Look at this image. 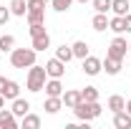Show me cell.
I'll return each instance as SVG.
<instances>
[{
	"label": "cell",
	"instance_id": "1",
	"mask_svg": "<svg viewBox=\"0 0 131 129\" xmlns=\"http://www.w3.org/2000/svg\"><path fill=\"white\" fill-rule=\"evenodd\" d=\"M46 79H48V73H46V66L33 63L30 68H28L25 89H28V91H33V94H38V91H43V89H46Z\"/></svg>",
	"mask_w": 131,
	"mask_h": 129
},
{
	"label": "cell",
	"instance_id": "2",
	"mask_svg": "<svg viewBox=\"0 0 131 129\" xmlns=\"http://www.w3.org/2000/svg\"><path fill=\"white\" fill-rule=\"evenodd\" d=\"M35 56H38V51L33 48H13L10 51V66L13 68H30L35 63Z\"/></svg>",
	"mask_w": 131,
	"mask_h": 129
},
{
	"label": "cell",
	"instance_id": "3",
	"mask_svg": "<svg viewBox=\"0 0 131 129\" xmlns=\"http://www.w3.org/2000/svg\"><path fill=\"white\" fill-rule=\"evenodd\" d=\"M73 114L81 119V122H91V119H96V116H101V104L98 101H78L76 106H73Z\"/></svg>",
	"mask_w": 131,
	"mask_h": 129
},
{
	"label": "cell",
	"instance_id": "4",
	"mask_svg": "<svg viewBox=\"0 0 131 129\" xmlns=\"http://www.w3.org/2000/svg\"><path fill=\"white\" fill-rule=\"evenodd\" d=\"M28 23L35 25V23H46V0H28Z\"/></svg>",
	"mask_w": 131,
	"mask_h": 129
},
{
	"label": "cell",
	"instance_id": "5",
	"mask_svg": "<svg viewBox=\"0 0 131 129\" xmlns=\"http://www.w3.org/2000/svg\"><path fill=\"white\" fill-rule=\"evenodd\" d=\"M126 53H129V43H126V38H124V35H116L114 41H111V46H108V51H106V56L124 61Z\"/></svg>",
	"mask_w": 131,
	"mask_h": 129
},
{
	"label": "cell",
	"instance_id": "6",
	"mask_svg": "<svg viewBox=\"0 0 131 129\" xmlns=\"http://www.w3.org/2000/svg\"><path fill=\"white\" fill-rule=\"evenodd\" d=\"M46 73H48V79H63L66 76V63L53 56L50 61H46Z\"/></svg>",
	"mask_w": 131,
	"mask_h": 129
},
{
	"label": "cell",
	"instance_id": "7",
	"mask_svg": "<svg viewBox=\"0 0 131 129\" xmlns=\"http://www.w3.org/2000/svg\"><path fill=\"white\" fill-rule=\"evenodd\" d=\"M101 71H103V61L88 53V56L83 58V73H86V76H98Z\"/></svg>",
	"mask_w": 131,
	"mask_h": 129
},
{
	"label": "cell",
	"instance_id": "8",
	"mask_svg": "<svg viewBox=\"0 0 131 129\" xmlns=\"http://www.w3.org/2000/svg\"><path fill=\"white\" fill-rule=\"evenodd\" d=\"M18 127V116L13 114V109H0V129H15Z\"/></svg>",
	"mask_w": 131,
	"mask_h": 129
},
{
	"label": "cell",
	"instance_id": "9",
	"mask_svg": "<svg viewBox=\"0 0 131 129\" xmlns=\"http://www.w3.org/2000/svg\"><path fill=\"white\" fill-rule=\"evenodd\" d=\"M30 46L38 51V53H40V51H48V48H50V35H48V31L33 35V43H30Z\"/></svg>",
	"mask_w": 131,
	"mask_h": 129
},
{
	"label": "cell",
	"instance_id": "10",
	"mask_svg": "<svg viewBox=\"0 0 131 129\" xmlns=\"http://www.w3.org/2000/svg\"><path fill=\"white\" fill-rule=\"evenodd\" d=\"M43 109H46L48 114H58L61 109H63V99H61V96H46Z\"/></svg>",
	"mask_w": 131,
	"mask_h": 129
},
{
	"label": "cell",
	"instance_id": "11",
	"mask_svg": "<svg viewBox=\"0 0 131 129\" xmlns=\"http://www.w3.org/2000/svg\"><path fill=\"white\" fill-rule=\"evenodd\" d=\"M46 96H63V84H61V79H48L46 81Z\"/></svg>",
	"mask_w": 131,
	"mask_h": 129
},
{
	"label": "cell",
	"instance_id": "12",
	"mask_svg": "<svg viewBox=\"0 0 131 129\" xmlns=\"http://www.w3.org/2000/svg\"><path fill=\"white\" fill-rule=\"evenodd\" d=\"M114 127L116 129H131V114L126 112V109L114 114Z\"/></svg>",
	"mask_w": 131,
	"mask_h": 129
},
{
	"label": "cell",
	"instance_id": "13",
	"mask_svg": "<svg viewBox=\"0 0 131 129\" xmlns=\"http://www.w3.org/2000/svg\"><path fill=\"white\" fill-rule=\"evenodd\" d=\"M10 109H13V114H15V116H20V119H23V116H25V114L30 112V101H25V99H13V106H10Z\"/></svg>",
	"mask_w": 131,
	"mask_h": 129
},
{
	"label": "cell",
	"instance_id": "14",
	"mask_svg": "<svg viewBox=\"0 0 131 129\" xmlns=\"http://www.w3.org/2000/svg\"><path fill=\"white\" fill-rule=\"evenodd\" d=\"M3 96L10 99V101H13V99H18V96H20V84H18V81H13V79H8V81H5V91H3Z\"/></svg>",
	"mask_w": 131,
	"mask_h": 129
},
{
	"label": "cell",
	"instance_id": "15",
	"mask_svg": "<svg viewBox=\"0 0 131 129\" xmlns=\"http://www.w3.org/2000/svg\"><path fill=\"white\" fill-rule=\"evenodd\" d=\"M63 106L66 109H73L78 101H83V96H81V91H63Z\"/></svg>",
	"mask_w": 131,
	"mask_h": 129
},
{
	"label": "cell",
	"instance_id": "16",
	"mask_svg": "<svg viewBox=\"0 0 131 129\" xmlns=\"http://www.w3.org/2000/svg\"><path fill=\"white\" fill-rule=\"evenodd\" d=\"M91 25H93V31L103 33L106 28H108V15H106V13H96V15H93V20H91Z\"/></svg>",
	"mask_w": 131,
	"mask_h": 129
},
{
	"label": "cell",
	"instance_id": "17",
	"mask_svg": "<svg viewBox=\"0 0 131 129\" xmlns=\"http://www.w3.org/2000/svg\"><path fill=\"white\" fill-rule=\"evenodd\" d=\"M108 31H114L116 35L126 33V25H124V15H114V18H108Z\"/></svg>",
	"mask_w": 131,
	"mask_h": 129
},
{
	"label": "cell",
	"instance_id": "18",
	"mask_svg": "<svg viewBox=\"0 0 131 129\" xmlns=\"http://www.w3.org/2000/svg\"><path fill=\"white\" fill-rule=\"evenodd\" d=\"M103 68H106V73H108V76H116V73L121 71V61H118V58H111V56H106Z\"/></svg>",
	"mask_w": 131,
	"mask_h": 129
},
{
	"label": "cell",
	"instance_id": "19",
	"mask_svg": "<svg viewBox=\"0 0 131 129\" xmlns=\"http://www.w3.org/2000/svg\"><path fill=\"white\" fill-rule=\"evenodd\" d=\"M108 109H111V112H124V109H126V99L124 96H118V94H114V96H108Z\"/></svg>",
	"mask_w": 131,
	"mask_h": 129
},
{
	"label": "cell",
	"instance_id": "20",
	"mask_svg": "<svg viewBox=\"0 0 131 129\" xmlns=\"http://www.w3.org/2000/svg\"><path fill=\"white\" fill-rule=\"evenodd\" d=\"M20 127L23 129H38L40 127V116H35V114H25V116H23V122H20Z\"/></svg>",
	"mask_w": 131,
	"mask_h": 129
},
{
	"label": "cell",
	"instance_id": "21",
	"mask_svg": "<svg viewBox=\"0 0 131 129\" xmlns=\"http://www.w3.org/2000/svg\"><path fill=\"white\" fill-rule=\"evenodd\" d=\"M71 48H73V58H81L83 61V58L88 56V43H86V41H76Z\"/></svg>",
	"mask_w": 131,
	"mask_h": 129
},
{
	"label": "cell",
	"instance_id": "22",
	"mask_svg": "<svg viewBox=\"0 0 131 129\" xmlns=\"http://www.w3.org/2000/svg\"><path fill=\"white\" fill-rule=\"evenodd\" d=\"M129 0H111V10H114V15H126L129 13Z\"/></svg>",
	"mask_w": 131,
	"mask_h": 129
},
{
	"label": "cell",
	"instance_id": "23",
	"mask_svg": "<svg viewBox=\"0 0 131 129\" xmlns=\"http://www.w3.org/2000/svg\"><path fill=\"white\" fill-rule=\"evenodd\" d=\"M10 13L13 15H25L28 13V0H13L10 3Z\"/></svg>",
	"mask_w": 131,
	"mask_h": 129
},
{
	"label": "cell",
	"instance_id": "24",
	"mask_svg": "<svg viewBox=\"0 0 131 129\" xmlns=\"http://www.w3.org/2000/svg\"><path fill=\"white\" fill-rule=\"evenodd\" d=\"M56 58H61L63 63H68V61L73 58V48H71V46H58V48H56Z\"/></svg>",
	"mask_w": 131,
	"mask_h": 129
},
{
	"label": "cell",
	"instance_id": "25",
	"mask_svg": "<svg viewBox=\"0 0 131 129\" xmlns=\"http://www.w3.org/2000/svg\"><path fill=\"white\" fill-rule=\"evenodd\" d=\"M81 96L86 101H98V89L96 86H86V89H81Z\"/></svg>",
	"mask_w": 131,
	"mask_h": 129
},
{
	"label": "cell",
	"instance_id": "26",
	"mask_svg": "<svg viewBox=\"0 0 131 129\" xmlns=\"http://www.w3.org/2000/svg\"><path fill=\"white\" fill-rule=\"evenodd\" d=\"M13 46H15V38H13V35H0V51H3V53L13 51Z\"/></svg>",
	"mask_w": 131,
	"mask_h": 129
},
{
	"label": "cell",
	"instance_id": "27",
	"mask_svg": "<svg viewBox=\"0 0 131 129\" xmlns=\"http://www.w3.org/2000/svg\"><path fill=\"white\" fill-rule=\"evenodd\" d=\"M91 3H93L96 13H108L111 10V0H91Z\"/></svg>",
	"mask_w": 131,
	"mask_h": 129
},
{
	"label": "cell",
	"instance_id": "28",
	"mask_svg": "<svg viewBox=\"0 0 131 129\" xmlns=\"http://www.w3.org/2000/svg\"><path fill=\"white\" fill-rule=\"evenodd\" d=\"M71 3H73V0H50V5H53L56 13H66V10L71 8Z\"/></svg>",
	"mask_w": 131,
	"mask_h": 129
},
{
	"label": "cell",
	"instance_id": "29",
	"mask_svg": "<svg viewBox=\"0 0 131 129\" xmlns=\"http://www.w3.org/2000/svg\"><path fill=\"white\" fill-rule=\"evenodd\" d=\"M10 15H13L10 8H3V5H0V25H5V23L10 20Z\"/></svg>",
	"mask_w": 131,
	"mask_h": 129
},
{
	"label": "cell",
	"instance_id": "30",
	"mask_svg": "<svg viewBox=\"0 0 131 129\" xmlns=\"http://www.w3.org/2000/svg\"><path fill=\"white\" fill-rule=\"evenodd\" d=\"M28 31H30V38H33V35H38V33H46V25H43V23H35V25H30Z\"/></svg>",
	"mask_w": 131,
	"mask_h": 129
},
{
	"label": "cell",
	"instance_id": "31",
	"mask_svg": "<svg viewBox=\"0 0 131 129\" xmlns=\"http://www.w3.org/2000/svg\"><path fill=\"white\" fill-rule=\"evenodd\" d=\"M124 25H126V33H131V13L124 15Z\"/></svg>",
	"mask_w": 131,
	"mask_h": 129
},
{
	"label": "cell",
	"instance_id": "32",
	"mask_svg": "<svg viewBox=\"0 0 131 129\" xmlns=\"http://www.w3.org/2000/svg\"><path fill=\"white\" fill-rule=\"evenodd\" d=\"M5 81H8V79H5V76H0V94L5 91Z\"/></svg>",
	"mask_w": 131,
	"mask_h": 129
},
{
	"label": "cell",
	"instance_id": "33",
	"mask_svg": "<svg viewBox=\"0 0 131 129\" xmlns=\"http://www.w3.org/2000/svg\"><path fill=\"white\" fill-rule=\"evenodd\" d=\"M3 106H5V96L0 94V109H3Z\"/></svg>",
	"mask_w": 131,
	"mask_h": 129
},
{
	"label": "cell",
	"instance_id": "34",
	"mask_svg": "<svg viewBox=\"0 0 131 129\" xmlns=\"http://www.w3.org/2000/svg\"><path fill=\"white\" fill-rule=\"evenodd\" d=\"M126 112L131 114V99H129V101H126Z\"/></svg>",
	"mask_w": 131,
	"mask_h": 129
},
{
	"label": "cell",
	"instance_id": "35",
	"mask_svg": "<svg viewBox=\"0 0 131 129\" xmlns=\"http://www.w3.org/2000/svg\"><path fill=\"white\" fill-rule=\"evenodd\" d=\"M78 3H83V5H86V3H91V0H78Z\"/></svg>",
	"mask_w": 131,
	"mask_h": 129
},
{
	"label": "cell",
	"instance_id": "36",
	"mask_svg": "<svg viewBox=\"0 0 131 129\" xmlns=\"http://www.w3.org/2000/svg\"><path fill=\"white\" fill-rule=\"evenodd\" d=\"M129 53H131V43H129Z\"/></svg>",
	"mask_w": 131,
	"mask_h": 129
},
{
	"label": "cell",
	"instance_id": "37",
	"mask_svg": "<svg viewBox=\"0 0 131 129\" xmlns=\"http://www.w3.org/2000/svg\"><path fill=\"white\" fill-rule=\"evenodd\" d=\"M46 3H50V0H46Z\"/></svg>",
	"mask_w": 131,
	"mask_h": 129
}]
</instances>
